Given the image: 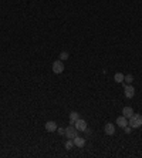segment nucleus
Segmentation results:
<instances>
[{
	"label": "nucleus",
	"mask_w": 142,
	"mask_h": 158,
	"mask_svg": "<svg viewBox=\"0 0 142 158\" xmlns=\"http://www.w3.org/2000/svg\"><path fill=\"white\" fill-rule=\"evenodd\" d=\"M128 124L132 127V128H139L142 126V116L141 114H132V117L128 118Z\"/></svg>",
	"instance_id": "1"
},
{
	"label": "nucleus",
	"mask_w": 142,
	"mask_h": 158,
	"mask_svg": "<svg viewBox=\"0 0 142 158\" xmlns=\"http://www.w3.org/2000/svg\"><path fill=\"white\" fill-rule=\"evenodd\" d=\"M53 71L55 74H61L64 71V63H63V60H55L54 63H53Z\"/></svg>",
	"instance_id": "2"
},
{
	"label": "nucleus",
	"mask_w": 142,
	"mask_h": 158,
	"mask_svg": "<svg viewBox=\"0 0 142 158\" xmlns=\"http://www.w3.org/2000/svg\"><path fill=\"white\" fill-rule=\"evenodd\" d=\"M78 135V130H77L74 126H70L66 128V137L67 138H74V137H77Z\"/></svg>",
	"instance_id": "3"
},
{
	"label": "nucleus",
	"mask_w": 142,
	"mask_h": 158,
	"mask_svg": "<svg viewBox=\"0 0 142 158\" xmlns=\"http://www.w3.org/2000/svg\"><path fill=\"white\" fill-rule=\"evenodd\" d=\"M74 127H76L78 131H84L85 133V130H87V121L85 120H83V118H78L76 123H74Z\"/></svg>",
	"instance_id": "4"
},
{
	"label": "nucleus",
	"mask_w": 142,
	"mask_h": 158,
	"mask_svg": "<svg viewBox=\"0 0 142 158\" xmlns=\"http://www.w3.org/2000/svg\"><path fill=\"white\" fill-rule=\"evenodd\" d=\"M124 94H125L127 98H132L135 95V88L131 84H125V87H124Z\"/></svg>",
	"instance_id": "5"
},
{
	"label": "nucleus",
	"mask_w": 142,
	"mask_h": 158,
	"mask_svg": "<svg viewBox=\"0 0 142 158\" xmlns=\"http://www.w3.org/2000/svg\"><path fill=\"white\" fill-rule=\"evenodd\" d=\"M44 128H45L48 133H54V131H57V123H55V121H47L45 126H44Z\"/></svg>",
	"instance_id": "6"
},
{
	"label": "nucleus",
	"mask_w": 142,
	"mask_h": 158,
	"mask_svg": "<svg viewBox=\"0 0 142 158\" xmlns=\"http://www.w3.org/2000/svg\"><path fill=\"white\" fill-rule=\"evenodd\" d=\"M104 131H105L107 135H114L115 134V126L112 123H108V124H105V127H104Z\"/></svg>",
	"instance_id": "7"
},
{
	"label": "nucleus",
	"mask_w": 142,
	"mask_h": 158,
	"mask_svg": "<svg viewBox=\"0 0 142 158\" xmlns=\"http://www.w3.org/2000/svg\"><path fill=\"white\" fill-rule=\"evenodd\" d=\"M117 126L121 127V128H124V127L128 126V118L125 116H120L117 118Z\"/></svg>",
	"instance_id": "8"
},
{
	"label": "nucleus",
	"mask_w": 142,
	"mask_h": 158,
	"mask_svg": "<svg viewBox=\"0 0 142 158\" xmlns=\"http://www.w3.org/2000/svg\"><path fill=\"white\" fill-rule=\"evenodd\" d=\"M73 140H74V145H76V147H78V148H83V147H84V145H85V138L78 137V135H77V137H74V138H73Z\"/></svg>",
	"instance_id": "9"
},
{
	"label": "nucleus",
	"mask_w": 142,
	"mask_h": 158,
	"mask_svg": "<svg viewBox=\"0 0 142 158\" xmlns=\"http://www.w3.org/2000/svg\"><path fill=\"white\" fill-rule=\"evenodd\" d=\"M132 114H134V110H132V107H124V108H122V116H125L127 118L132 117Z\"/></svg>",
	"instance_id": "10"
},
{
	"label": "nucleus",
	"mask_w": 142,
	"mask_h": 158,
	"mask_svg": "<svg viewBox=\"0 0 142 158\" xmlns=\"http://www.w3.org/2000/svg\"><path fill=\"white\" fill-rule=\"evenodd\" d=\"M78 118H80V114H78L77 111H71V113H70V124L74 126V123H76Z\"/></svg>",
	"instance_id": "11"
},
{
	"label": "nucleus",
	"mask_w": 142,
	"mask_h": 158,
	"mask_svg": "<svg viewBox=\"0 0 142 158\" xmlns=\"http://www.w3.org/2000/svg\"><path fill=\"white\" fill-rule=\"evenodd\" d=\"M73 147H76V145H74V140H73V138H68V140H67V142H66V150L70 151Z\"/></svg>",
	"instance_id": "12"
},
{
	"label": "nucleus",
	"mask_w": 142,
	"mask_h": 158,
	"mask_svg": "<svg viewBox=\"0 0 142 158\" xmlns=\"http://www.w3.org/2000/svg\"><path fill=\"white\" fill-rule=\"evenodd\" d=\"M114 80H115L117 83H122V81H124V74H122V73H115V75H114Z\"/></svg>",
	"instance_id": "13"
},
{
	"label": "nucleus",
	"mask_w": 142,
	"mask_h": 158,
	"mask_svg": "<svg viewBox=\"0 0 142 158\" xmlns=\"http://www.w3.org/2000/svg\"><path fill=\"white\" fill-rule=\"evenodd\" d=\"M124 81H125L127 84H132V81H134V75H132V74H127V75H124Z\"/></svg>",
	"instance_id": "14"
},
{
	"label": "nucleus",
	"mask_w": 142,
	"mask_h": 158,
	"mask_svg": "<svg viewBox=\"0 0 142 158\" xmlns=\"http://www.w3.org/2000/svg\"><path fill=\"white\" fill-rule=\"evenodd\" d=\"M68 57H70V54H68L67 51H61V53H60V60H63V61H64V60H67Z\"/></svg>",
	"instance_id": "15"
},
{
	"label": "nucleus",
	"mask_w": 142,
	"mask_h": 158,
	"mask_svg": "<svg viewBox=\"0 0 142 158\" xmlns=\"http://www.w3.org/2000/svg\"><path fill=\"white\" fill-rule=\"evenodd\" d=\"M57 133L60 135H66V128H61V127H57Z\"/></svg>",
	"instance_id": "16"
},
{
	"label": "nucleus",
	"mask_w": 142,
	"mask_h": 158,
	"mask_svg": "<svg viewBox=\"0 0 142 158\" xmlns=\"http://www.w3.org/2000/svg\"><path fill=\"white\" fill-rule=\"evenodd\" d=\"M124 131H125L127 134H131V133H132V127L129 126V124H128L127 127H124Z\"/></svg>",
	"instance_id": "17"
}]
</instances>
